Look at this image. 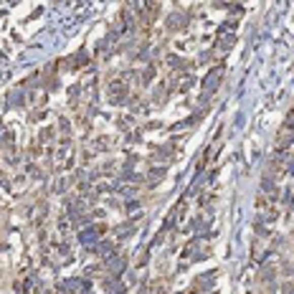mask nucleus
Masks as SVG:
<instances>
[{
	"label": "nucleus",
	"mask_w": 294,
	"mask_h": 294,
	"mask_svg": "<svg viewBox=\"0 0 294 294\" xmlns=\"http://www.w3.org/2000/svg\"><path fill=\"white\" fill-rule=\"evenodd\" d=\"M109 94L114 96V102H119V96H124V94H127V86H124L122 81H114V84L109 86Z\"/></svg>",
	"instance_id": "1"
}]
</instances>
